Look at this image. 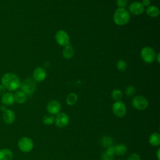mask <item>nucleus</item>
I'll return each instance as SVG.
<instances>
[{
    "label": "nucleus",
    "mask_w": 160,
    "mask_h": 160,
    "mask_svg": "<svg viewBox=\"0 0 160 160\" xmlns=\"http://www.w3.org/2000/svg\"><path fill=\"white\" fill-rule=\"evenodd\" d=\"M141 4H142V6L144 7H149V6H151V0H143L142 2H141Z\"/></svg>",
    "instance_id": "7c9ffc66"
},
{
    "label": "nucleus",
    "mask_w": 160,
    "mask_h": 160,
    "mask_svg": "<svg viewBox=\"0 0 160 160\" xmlns=\"http://www.w3.org/2000/svg\"><path fill=\"white\" fill-rule=\"evenodd\" d=\"M18 147L19 149L23 152H29L31 151L34 148V142L32 140L28 137H22L18 142Z\"/></svg>",
    "instance_id": "39448f33"
},
{
    "label": "nucleus",
    "mask_w": 160,
    "mask_h": 160,
    "mask_svg": "<svg viewBox=\"0 0 160 160\" xmlns=\"http://www.w3.org/2000/svg\"><path fill=\"white\" fill-rule=\"evenodd\" d=\"M13 158L12 151L8 148L0 149V160H12Z\"/></svg>",
    "instance_id": "dca6fc26"
},
{
    "label": "nucleus",
    "mask_w": 160,
    "mask_h": 160,
    "mask_svg": "<svg viewBox=\"0 0 160 160\" xmlns=\"http://www.w3.org/2000/svg\"><path fill=\"white\" fill-rule=\"evenodd\" d=\"M55 40L59 46L65 47L69 44L70 38L65 31L59 30L55 34Z\"/></svg>",
    "instance_id": "6e6552de"
},
{
    "label": "nucleus",
    "mask_w": 160,
    "mask_h": 160,
    "mask_svg": "<svg viewBox=\"0 0 160 160\" xmlns=\"http://www.w3.org/2000/svg\"><path fill=\"white\" fill-rule=\"evenodd\" d=\"M1 83L9 91L17 90L21 84V81L19 77L12 72H8L4 74L1 78Z\"/></svg>",
    "instance_id": "f257e3e1"
},
{
    "label": "nucleus",
    "mask_w": 160,
    "mask_h": 160,
    "mask_svg": "<svg viewBox=\"0 0 160 160\" xmlns=\"http://www.w3.org/2000/svg\"><path fill=\"white\" fill-rule=\"evenodd\" d=\"M78 97L76 93L71 92L67 96L66 98V104L69 106H72L76 103V102L78 101Z\"/></svg>",
    "instance_id": "4be33fe9"
},
{
    "label": "nucleus",
    "mask_w": 160,
    "mask_h": 160,
    "mask_svg": "<svg viewBox=\"0 0 160 160\" xmlns=\"http://www.w3.org/2000/svg\"><path fill=\"white\" fill-rule=\"evenodd\" d=\"M144 11V7L139 1L132 2L129 6V12L134 15H141Z\"/></svg>",
    "instance_id": "9d476101"
},
{
    "label": "nucleus",
    "mask_w": 160,
    "mask_h": 160,
    "mask_svg": "<svg viewBox=\"0 0 160 160\" xmlns=\"http://www.w3.org/2000/svg\"><path fill=\"white\" fill-rule=\"evenodd\" d=\"M106 153L110 156H114L115 155V149H114V146H111L108 148H106V151H104Z\"/></svg>",
    "instance_id": "cd10ccee"
},
{
    "label": "nucleus",
    "mask_w": 160,
    "mask_h": 160,
    "mask_svg": "<svg viewBox=\"0 0 160 160\" xmlns=\"http://www.w3.org/2000/svg\"><path fill=\"white\" fill-rule=\"evenodd\" d=\"M131 104L132 107L138 111H144L148 108L149 105L148 99L141 95L134 96L131 101Z\"/></svg>",
    "instance_id": "20e7f679"
},
{
    "label": "nucleus",
    "mask_w": 160,
    "mask_h": 160,
    "mask_svg": "<svg viewBox=\"0 0 160 160\" xmlns=\"http://www.w3.org/2000/svg\"><path fill=\"white\" fill-rule=\"evenodd\" d=\"M116 68L119 71H124L127 69V63L124 60H118L116 63Z\"/></svg>",
    "instance_id": "393cba45"
},
{
    "label": "nucleus",
    "mask_w": 160,
    "mask_h": 160,
    "mask_svg": "<svg viewBox=\"0 0 160 160\" xmlns=\"http://www.w3.org/2000/svg\"><path fill=\"white\" fill-rule=\"evenodd\" d=\"M113 21L118 26H123L129 22L130 13L125 8H118L113 14Z\"/></svg>",
    "instance_id": "f03ea898"
},
{
    "label": "nucleus",
    "mask_w": 160,
    "mask_h": 160,
    "mask_svg": "<svg viewBox=\"0 0 160 160\" xmlns=\"http://www.w3.org/2000/svg\"><path fill=\"white\" fill-rule=\"evenodd\" d=\"M46 71L41 67H37L32 72L33 79L37 82H41L45 79L46 77Z\"/></svg>",
    "instance_id": "f8f14e48"
},
{
    "label": "nucleus",
    "mask_w": 160,
    "mask_h": 160,
    "mask_svg": "<svg viewBox=\"0 0 160 160\" xmlns=\"http://www.w3.org/2000/svg\"><path fill=\"white\" fill-rule=\"evenodd\" d=\"M74 54V50L71 44H69L66 46L62 50V56L64 58L69 59L73 57Z\"/></svg>",
    "instance_id": "f3484780"
},
{
    "label": "nucleus",
    "mask_w": 160,
    "mask_h": 160,
    "mask_svg": "<svg viewBox=\"0 0 160 160\" xmlns=\"http://www.w3.org/2000/svg\"><path fill=\"white\" fill-rule=\"evenodd\" d=\"M156 59L157 60L158 63H159L160 62V54H159V52H158L157 54V55H156Z\"/></svg>",
    "instance_id": "72a5a7b5"
},
{
    "label": "nucleus",
    "mask_w": 160,
    "mask_h": 160,
    "mask_svg": "<svg viewBox=\"0 0 160 160\" xmlns=\"http://www.w3.org/2000/svg\"><path fill=\"white\" fill-rule=\"evenodd\" d=\"M112 111L115 116L118 118H123L126 114L127 109L125 104L121 101H115L112 106Z\"/></svg>",
    "instance_id": "0eeeda50"
},
{
    "label": "nucleus",
    "mask_w": 160,
    "mask_h": 160,
    "mask_svg": "<svg viewBox=\"0 0 160 160\" xmlns=\"http://www.w3.org/2000/svg\"><path fill=\"white\" fill-rule=\"evenodd\" d=\"M117 160H122V159H117Z\"/></svg>",
    "instance_id": "c9c22d12"
},
{
    "label": "nucleus",
    "mask_w": 160,
    "mask_h": 160,
    "mask_svg": "<svg viewBox=\"0 0 160 160\" xmlns=\"http://www.w3.org/2000/svg\"><path fill=\"white\" fill-rule=\"evenodd\" d=\"M146 12L151 18H156L159 14V9L156 6H149L146 8Z\"/></svg>",
    "instance_id": "6ab92c4d"
},
{
    "label": "nucleus",
    "mask_w": 160,
    "mask_h": 160,
    "mask_svg": "<svg viewBox=\"0 0 160 160\" xmlns=\"http://www.w3.org/2000/svg\"><path fill=\"white\" fill-rule=\"evenodd\" d=\"M54 123L58 128H65L69 123V117L65 112H59L56 115L54 118Z\"/></svg>",
    "instance_id": "1a4fd4ad"
},
{
    "label": "nucleus",
    "mask_w": 160,
    "mask_h": 160,
    "mask_svg": "<svg viewBox=\"0 0 160 160\" xmlns=\"http://www.w3.org/2000/svg\"><path fill=\"white\" fill-rule=\"evenodd\" d=\"M54 115L47 114L43 116L42 122L46 126H51L54 123Z\"/></svg>",
    "instance_id": "5701e85b"
},
{
    "label": "nucleus",
    "mask_w": 160,
    "mask_h": 160,
    "mask_svg": "<svg viewBox=\"0 0 160 160\" xmlns=\"http://www.w3.org/2000/svg\"><path fill=\"white\" fill-rule=\"evenodd\" d=\"M61 108V106L59 101L56 100H52L48 103L46 109L49 114L52 115H56L60 112Z\"/></svg>",
    "instance_id": "9b49d317"
},
{
    "label": "nucleus",
    "mask_w": 160,
    "mask_h": 160,
    "mask_svg": "<svg viewBox=\"0 0 160 160\" xmlns=\"http://www.w3.org/2000/svg\"><path fill=\"white\" fill-rule=\"evenodd\" d=\"M140 54L142 59L146 63H152L156 59V52L151 47H144L141 49Z\"/></svg>",
    "instance_id": "423d86ee"
},
{
    "label": "nucleus",
    "mask_w": 160,
    "mask_h": 160,
    "mask_svg": "<svg viewBox=\"0 0 160 160\" xmlns=\"http://www.w3.org/2000/svg\"><path fill=\"white\" fill-rule=\"evenodd\" d=\"M127 160H141V157L137 153H132L128 157Z\"/></svg>",
    "instance_id": "c85d7f7f"
},
{
    "label": "nucleus",
    "mask_w": 160,
    "mask_h": 160,
    "mask_svg": "<svg viewBox=\"0 0 160 160\" xmlns=\"http://www.w3.org/2000/svg\"><path fill=\"white\" fill-rule=\"evenodd\" d=\"M6 92V88L4 87V86L1 84H0V96H2Z\"/></svg>",
    "instance_id": "2f4dec72"
},
{
    "label": "nucleus",
    "mask_w": 160,
    "mask_h": 160,
    "mask_svg": "<svg viewBox=\"0 0 160 160\" xmlns=\"http://www.w3.org/2000/svg\"><path fill=\"white\" fill-rule=\"evenodd\" d=\"M6 109V108L5 106H2L1 107V110L2 112L4 111Z\"/></svg>",
    "instance_id": "f704fd0d"
},
{
    "label": "nucleus",
    "mask_w": 160,
    "mask_h": 160,
    "mask_svg": "<svg viewBox=\"0 0 160 160\" xmlns=\"http://www.w3.org/2000/svg\"><path fill=\"white\" fill-rule=\"evenodd\" d=\"M20 88L27 96L31 95L34 93L36 88V81L32 78H27L21 82Z\"/></svg>",
    "instance_id": "7ed1b4c3"
},
{
    "label": "nucleus",
    "mask_w": 160,
    "mask_h": 160,
    "mask_svg": "<svg viewBox=\"0 0 160 160\" xmlns=\"http://www.w3.org/2000/svg\"><path fill=\"white\" fill-rule=\"evenodd\" d=\"M114 156H110L106 153L105 152H103L101 154V159L102 160H113Z\"/></svg>",
    "instance_id": "c756f323"
},
{
    "label": "nucleus",
    "mask_w": 160,
    "mask_h": 160,
    "mask_svg": "<svg viewBox=\"0 0 160 160\" xmlns=\"http://www.w3.org/2000/svg\"><path fill=\"white\" fill-rule=\"evenodd\" d=\"M14 100L19 104H23L27 100V95L21 90L17 91L14 94Z\"/></svg>",
    "instance_id": "a211bd4d"
},
{
    "label": "nucleus",
    "mask_w": 160,
    "mask_h": 160,
    "mask_svg": "<svg viewBox=\"0 0 160 160\" xmlns=\"http://www.w3.org/2000/svg\"><path fill=\"white\" fill-rule=\"evenodd\" d=\"M2 119L4 122L7 124H12L16 119L15 112L10 109H6L2 113Z\"/></svg>",
    "instance_id": "ddd939ff"
},
{
    "label": "nucleus",
    "mask_w": 160,
    "mask_h": 160,
    "mask_svg": "<svg viewBox=\"0 0 160 160\" xmlns=\"http://www.w3.org/2000/svg\"><path fill=\"white\" fill-rule=\"evenodd\" d=\"M149 143L153 147H158L160 145V134L159 132H152L148 138Z\"/></svg>",
    "instance_id": "2eb2a0df"
},
{
    "label": "nucleus",
    "mask_w": 160,
    "mask_h": 160,
    "mask_svg": "<svg viewBox=\"0 0 160 160\" xmlns=\"http://www.w3.org/2000/svg\"><path fill=\"white\" fill-rule=\"evenodd\" d=\"M128 0H116V5L118 8H124L128 4Z\"/></svg>",
    "instance_id": "bb28decb"
},
{
    "label": "nucleus",
    "mask_w": 160,
    "mask_h": 160,
    "mask_svg": "<svg viewBox=\"0 0 160 160\" xmlns=\"http://www.w3.org/2000/svg\"><path fill=\"white\" fill-rule=\"evenodd\" d=\"M156 158L158 160H160V148H158L156 151Z\"/></svg>",
    "instance_id": "473e14b6"
},
{
    "label": "nucleus",
    "mask_w": 160,
    "mask_h": 160,
    "mask_svg": "<svg viewBox=\"0 0 160 160\" xmlns=\"http://www.w3.org/2000/svg\"><path fill=\"white\" fill-rule=\"evenodd\" d=\"M15 102L14 94L11 92H6L1 96V102L6 106H11Z\"/></svg>",
    "instance_id": "4468645a"
},
{
    "label": "nucleus",
    "mask_w": 160,
    "mask_h": 160,
    "mask_svg": "<svg viewBox=\"0 0 160 160\" xmlns=\"http://www.w3.org/2000/svg\"><path fill=\"white\" fill-rule=\"evenodd\" d=\"M135 92H136V89L132 85L128 86L126 89V94L127 95L128 97L130 98V97L133 96Z\"/></svg>",
    "instance_id": "a878e982"
},
{
    "label": "nucleus",
    "mask_w": 160,
    "mask_h": 160,
    "mask_svg": "<svg viewBox=\"0 0 160 160\" xmlns=\"http://www.w3.org/2000/svg\"><path fill=\"white\" fill-rule=\"evenodd\" d=\"M122 92L119 89H114L111 92V97L112 99H114L115 101H121L122 98Z\"/></svg>",
    "instance_id": "b1692460"
},
{
    "label": "nucleus",
    "mask_w": 160,
    "mask_h": 160,
    "mask_svg": "<svg viewBox=\"0 0 160 160\" xmlns=\"http://www.w3.org/2000/svg\"><path fill=\"white\" fill-rule=\"evenodd\" d=\"M101 144L103 148L106 149L113 146V139L109 136H104L101 139Z\"/></svg>",
    "instance_id": "412c9836"
},
{
    "label": "nucleus",
    "mask_w": 160,
    "mask_h": 160,
    "mask_svg": "<svg viewBox=\"0 0 160 160\" xmlns=\"http://www.w3.org/2000/svg\"><path fill=\"white\" fill-rule=\"evenodd\" d=\"M115 154L118 156H124L128 151L127 146L124 144H118L114 146Z\"/></svg>",
    "instance_id": "aec40b11"
}]
</instances>
